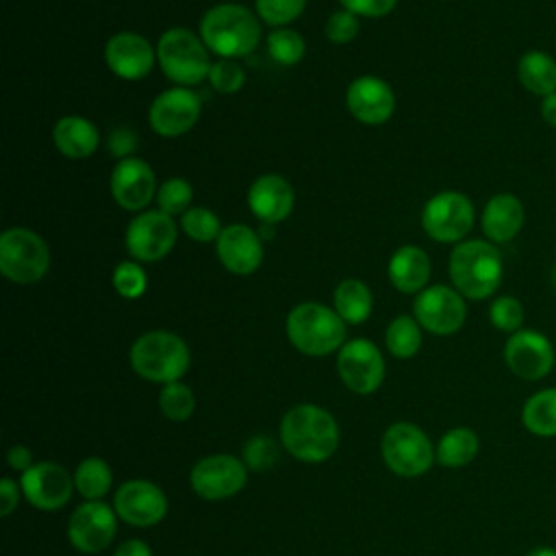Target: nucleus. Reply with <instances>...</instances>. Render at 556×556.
Here are the masks:
<instances>
[{
	"mask_svg": "<svg viewBox=\"0 0 556 556\" xmlns=\"http://www.w3.org/2000/svg\"><path fill=\"white\" fill-rule=\"evenodd\" d=\"M280 443L302 463H324L339 447V424L317 404H295L280 419Z\"/></svg>",
	"mask_w": 556,
	"mask_h": 556,
	"instance_id": "nucleus-1",
	"label": "nucleus"
},
{
	"mask_svg": "<svg viewBox=\"0 0 556 556\" xmlns=\"http://www.w3.org/2000/svg\"><path fill=\"white\" fill-rule=\"evenodd\" d=\"M200 39L222 59L250 54L261 41L258 17L243 4L224 2L208 9L200 22Z\"/></svg>",
	"mask_w": 556,
	"mask_h": 556,
	"instance_id": "nucleus-2",
	"label": "nucleus"
},
{
	"mask_svg": "<svg viewBox=\"0 0 556 556\" xmlns=\"http://www.w3.org/2000/svg\"><path fill=\"white\" fill-rule=\"evenodd\" d=\"M504 276V263L491 241H460L450 254V278L454 289L469 300L491 298Z\"/></svg>",
	"mask_w": 556,
	"mask_h": 556,
	"instance_id": "nucleus-3",
	"label": "nucleus"
},
{
	"mask_svg": "<svg viewBox=\"0 0 556 556\" xmlns=\"http://www.w3.org/2000/svg\"><path fill=\"white\" fill-rule=\"evenodd\" d=\"M191 365V352L187 343L167 330H150L135 339L130 345V367L132 371L159 384H169L180 380Z\"/></svg>",
	"mask_w": 556,
	"mask_h": 556,
	"instance_id": "nucleus-4",
	"label": "nucleus"
},
{
	"mask_svg": "<svg viewBox=\"0 0 556 556\" xmlns=\"http://www.w3.org/2000/svg\"><path fill=\"white\" fill-rule=\"evenodd\" d=\"M287 337L306 356H328L345 343V321L321 302H302L287 315Z\"/></svg>",
	"mask_w": 556,
	"mask_h": 556,
	"instance_id": "nucleus-5",
	"label": "nucleus"
},
{
	"mask_svg": "<svg viewBox=\"0 0 556 556\" xmlns=\"http://www.w3.org/2000/svg\"><path fill=\"white\" fill-rule=\"evenodd\" d=\"M156 61L163 74L178 87H191L208 78V48L187 28H169L156 43Z\"/></svg>",
	"mask_w": 556,
	"mask_h": 556,
	"instance_id": "nucleus-6",
	"label": "nucleus"
},
{
	"mask_svg": "<svg viewBox=\"0 0 556 556\" xmlns=\"http://www.w3.org/2000/svg\"><path fill=\"white\" fill-rule=\"evenodd\" d=\"M380 456L389 471L402 478L424 476L437 460L432 441L410 421H397L384 430L380 439Z\"/></svg>",
	"mask_w": 556,
	"mask_h": 556,
	"instance_id": "nucleus-7",
	"label": "nucleus"
},
{
	"mask_svg": "<svg viewBox=\"0 0 556 556\" xmlns=\"http://www.w3.org/2000/svg\"><path fill=\"white\" fill-rule=\"evenodd\" d=\"M50 269L48 243L28 228H9L0 235V271L17 285L39 282Z\"/></svg>",
	"mask_w": 556,
	"mask_h": 556,
	"instance_id": "nucleus-8",
	"label": "nucleus"
},
{
	"mask_svg": "<svg viewBox=\"0 0 556 556\" xmlns=\"http://www.w3.org/2000/svg\"><path fill=\"white\" fill-rule=\"evenodd\" d=\"M421 226L439 243L463 241L473 228V204L460 191H441L426 202Z\"/></svg>",
	"mask_w": 556,
	"mask_h": 556,
	"instance_id": "nucleus-9",
	"label": "nucleus"
},
{
	"mask_svg": "<svg viewBox=\"0 0 556 556\" xmlns=\"http://www.w3.org/2000/svg\"><path fill=\"white\" fill-rule=\"evenodd\" d=\"M248 467L232 454H211L200 458L189 473L193 493L206 502H219L243 491Z\"/></svg>",
	"mask_w": 556,
	"mask_h": 556,
	"instance_id": "nucleus-10",
	"label": "nucleus"
},
{
	"mask_svg": "<svg viewBox=\"0 0 556 556\" xmlns=\"http://www.w3.org/2000/svg\"><path fill=\"white\" fill-rule=\"evenodd\" d=\"M117 513L102 500H85L67 521V539L83 554H100L117 534Z\"/></svg>",
	"mask_w": 556,
	"mask_h": 556,
	"instance_id": "nucleus-11",
	"label": "nucleus"
},
{
	"mask_svg": "<svg viewBox=\"0 0 556 556\" xmlns=\"http://www.w3.org/2000/svg\"><path fill=\"white\" fill-rule=\"evenodd\" d=\"M337 371L352 393L369 395L384 380L382 352L369 339H350L337 354Z\"/></svg>",
	"mask_w": 556,
	"mask_h": 556,
	"instance_id": "nucleus-12",
	"label": "nucleus"
},
{
	"mask_svg": "<svg viewBox=\"0 0 556 556\" xmlns=\"http://www.w3.org/2000/svg\"><path fill=\"white\" fill-rule=\"evenodd\" d=\"M176 224L174 217L163 211L139 213L126 228V250L135 261L154 263L172 252L176 245Z\"/></svg>",
	"mask_w": 556,
	"mask_h": 556,
	"instance_id": "nucleus-13",
	"label": "nucleus"
},
{
	"mask_svg": "<svg viewBox=\"0 0 556 556\" xmlns=\"http://www.w3.org/2000/svg\"><path fill=\"white\" fill-rule=\"evenodd\" d=\"M413 313L424 330L445 337L463 328L467 306L456 289L445 285H432L417 293Z\"/></svg>",
	"mask_w": 556,
	"mask_h": 556,
	"instance_id": "nucleus-14",
	"label": "nucleus"
},
{
	"mask_svg": "<svg viewBox=\"0 0 556 556\" xmlns=\"http://www.w3.org/2000/svg\"><path fill=\"white\" fill-rule=\"evenodd\" d=\"M113 508L124 523L132 528H150L165 519L167 495L159 484L150 480L132 478L117 486L113 497Z\"/></svg>",
	"mask_w": 556,
	"mask_h": 556,
	"instance_id": "nucleus-15",
	"label": "nucleus"
},
{
	"mask_svg": "<svg viewBox=\"0 0 556 556\" xmlns=\"http://www.w3.org/2000/svg\"><path fill=\"white\" fill-rule=\"evenodd\" d=\"M20 489L30 506L52 513L70 502L76 486L74 476H70L63 465L54 460H39L22 473Z\"/></svg>",
	"mask_w": 556,
	"mask_h": 556,
	"instance_id": "nucleus-16",
	"label": "nucleus"
},
{
	"mask_svg": "<svg viewBox=\"0 0 556 556\" xmlns=\"http://www.w3.org/2000/svg\"><path fill=\"white\" fill-rule=\"evenodd\" d=\"M504 361L517 378L541 380L554 367V348L543 332L521 328L508 337L504 345Z\"/></svg>",
	"mask_w": 556,
	"mask_h": 556,
	"instance_id": "nucleus-17",
	"label": "nucleus"
},
{
	"mask_svg": "<svg viewBox=\"0 0 556 556\" xmlns=\"http://www.w3.org/2000/svg\"><path fill=\"white\" fill-rule=\"evenodd\" d=\"M202 111L200 98L187 87H172L159 93L148 111L150 126L161 137H180L193 128Z\"/></svg>",
	"mask_w": 556,
	"mask_h": 556,
	"instance_id": "nucleus-18",
	"label": "nucleus"
},
{
	"mask_svg": "<svg viewBox=\"0 0 556 556\" xmlns=\"http://www.w3.org/2000/svg\"><path fill=\"white\" fill-rule=\"evenodd\" d=\"M156 178L152 167L137 156L122 159L111 174L113 200L126 211L146 208L156 195Z\"/></svg>",
	"mask_w": 556,
	"mask_h": 556,
	"instance_id": "nucleus-19",
	"label": "nucleus"
},
{
	"mask_svg": "<svg viewBox=\"0 0 556 556\" xmlns=\"http://www.w3.org/2000/svg\"><path fill=\"white\" fill-rule=\"evenodd\" d=\"M104 61L109 70L124 80L146 78L156 61L152 43L137 33H117L104 46Z\"/></svg>",
	"mask_w": 556,
	"mask_h": 556,
	"instance_id": "nucleus-20",
	"label": "nucleus"
},
{
	"mask_svg": "<svg viewBox=\"0 0 556 556\" xmlns=\"http://www.w3.org/2000/svg\"><path fill=\"white\" fill-rule=\"evenodd\" d=\"M348 111L363 124H384L395 109V96L387 80L365 74L350 83L345 91Z\"/></svg>",
	"mask_w": 556,
	"mask_h": 556,
	"instance_id": "nucleus-21",
	"label": "nucleus"
},
{
	"mask_svg": "<svg viewBox=\"0 0 556 556\" xmlns=\"http://www.w3.org/2000/svg\"><path fill=\"white\" fill-rule=\"evenodd\" d=\"M215 250L219 263L237 276H250L263 263L261 237L245 224H230L222 228L215 239Z\"/></svg>",
	"mask_w": 556,
	"mask_h": 556,
	"instance_id": "nucleus-22",
	"label": "nucleus"
},
{
	"mask_svg": "<svg viewBox=\"0 0 556 556\" xmlns=\"http://www.w3.org/2000/svg\"><path fill=\"white\" fill-rule=\"evenodd\" d=\"M293 187L278 174L258 176L248 189V206L263 224H278L293 211Z\"/></svg>",
	"mask_w": 556,
	"mask_h": 556,
	"instance_id": "nucleus-23",
	"label": "nucleus"
},
{
	"mask_svg": "<svg viewBox=\"0 0 556 556\" xmlns=\"http://www.w3.org/2000/svg\"><path fill=\"white\" fill-rule=\"evenodd\" d=\"M526 211L517 195L495 193L482 208V232L491 243L515 239L523 226Z\"/></svg>",
	"mask_w": 556,
	"mask_h": 556,
	"instance_id": "nucleus-24",
	"label": "nucleus"
},
{
	"mask_svg": "<svg viewBox=\"0 0 556 556\" xmlns=\"http://www.w3.org/2000/svg\"><path fill=\"white\" fill-rule=\"evenodd\" d=\"M389 280L402 293H419L430 278V258L417 245H402L389 258Z\"/></svg>",
	"mask_w": 556,
	"mask_h": 556,
	"instance_id": "nucleus-25",
	"label": "nucleus"
},
{
	"mask_svg": "<svg viewBox=\"0 0 556 556\" xmlns=\"http://www.w3.org/2000/svg\"><path fill=\"white\" fill-rule=\"evenodd\" d=\"M56 150L67 159H87L100 146V132L87 117L65 115L52 128Z\"/></svg>",
	"mask_w": 556,
	"mask_h": 556,
	"instance_id": "nucleus-26",
	"label": "nucleus"
},
{
	"mask_svg": "<svg viewBox=\"0 0 556 556\" xmlns=\"http://www.w3.org/2000/svg\"><path fill=\"white\" fill-rule=\"evenodd\" d=\"M517 76L530 93L545 98L556 91V59L543 50H530L519 59Z\"/></svg>",
	"mask_w": 556,
	"mask_h": 556,
	"instance_id": "nucleus-27",
	"label": "nucleus"
},
{
	"mask_svg": "<svg viewBox=\"0 0 556 556\" xmlns=\"http://www.w3.org/2000/svg\"><path fill=\"white\" fill-rule=\"evenodd\" d=\"M334 311L345 324L358 326L371 315L374 298L369 287L363 280L356 278H345L337 285L334 289Z\"/></svg>",
	"mask_w": 556,
	"mask_h": 556,
	"instance_id": "nucleus-28",
	"label": "nucleus"
},
{
	"mask_svg": "<svg viewBox=\"0 0 556 556\" xmlns=\"http://www.w3.org/2000/svg\"><path fill=\"white\" fill-rule=\"evenodd\" d=\"M478 450H480L478 434L471 428L458 426V428L447 430L439 439L434 454H437L439 465L450 467V469H460L478 456Z\"/></svg>",
	"mask_w": 556,
	"mask_h": 556,
	"instance_id": "nucleus-29",
	"label": "nucleus"
},
{
	"mask_svg": "<svg viewBox=\"0 0 556 556\" xmlns=\"http://www.w3.org/2000/svg\"><path fill=\"white\" fill-rule=\"evenodd\" d=\"M521 424L534 437H556V387L541 389L526 400Z\"/></svg>",
	"mask_w": 556,
	"mask_h": 556,
	"instance_id": "nucleus-30",
	"label": "nucleus"
},
{
	"mask_svg": "<svg viewBox=\"0 0 556 556\" xmlns=\"http://www.w3.org/2000/svg\"><path fill=\"white\" fill-rule=\"evenodd\" d=\"M74 486L85 500H102L113 486V471L106 460L98 456L83 458L74 469Z\"/></svg>",
	"mask_w": 556,
	"mask_h": 556,
	"instance_id": "nucleus-31",
	"label": "nucleus"
},
{
	"mask_svg": "<svg viewBox=\"0 0 556 556\" xmlns=\"http://www.w3.org/2000/svg\"><path fill=\"white\" fill-rule=\"evenodd\" d=\"M384 345L395 358H413L421 348V326L410 315L391 319L384 332Z\"/></svg>",
	"mask_w": 556,
	"mask_h": 556,
	"instance_id": "nucleus-32",
	"label": "nucleus"
},
{
	"mask_svg": "<svg viewBox=\"0 0 556 556\" xmlns=\"http://www.w3.org/2000/svg\"><path fill=\"white\" fill-rule=\"evenodd\" d=\"M159 408L169 421H187L195 410V395L191 387L180 380L163 384L159 393Z\"/></svg>",
	"mask_w": 556,
	"mask_h": 556,
	"instance_id": "nucleus-33",
	"label": "nucleus"
},
{
	"mask_svg": "<svg viewBox=\"0 0 556 556\" xmlns=\"http://www.w3.org/2000/svg\"><path fill=\"white\" fill-rule=\"evenodd\" d=\"M267 52L280 65H295L302 61L306 46L298 30L293 28H274L267 37Z\"/></svg>",
	"mask_w": 556,
	"mask_h": 556,
	"instance_id": "nucleus-34",
	"label": "nucleus"
},
{
	"mask_svg": "<svg viewBox=\"0 0 556 556\" xmlns=\"http://www.w3.org/2000/svg\"><path fill=\"white\" fill-rule=\"evenodd\" d=\"M180 226L189 239L200 241V243L213 241L222 232L219 217L204 206H191L189 211H185L180 217Z\"/></svg>",
	"mask_w": 556,
	"mask_h": 556,
	"instance_id": "nucleus-35",
	"label": "nucleus"
},
{
	"mask_svg": "<svg viewBox=\"0 0 556 556\" xmlns=\"http://www.w3.org/2000/svg\"><path fill=\"white\" fill-rule=\"evenodd\" d=\"M241 460L248 471H269L278 460V443L267 434H254L243 443Z\"/></svg>",
	"mask_w": 556,
	"mask_h": 556,
	"instance_id": "nucleus-36",
	"label": "nucleus"
},
{
	"mask_svg": "<svg viewBox=\"0 0 556 556\" xmlns=\"http://www.w3.org/2000/svg\"><path fill=\"white\" fill-rule=\"evenodd\" d=\"M191 198H193V189L185 178H167L165 182H161V187L156 191L159 211H163L172 217L189 211Z\"/></svg>",
	"mask_w": 556,
	"mask_h": 556,
	"instance_id": "nucleus-37",
	"label": "nucleus"
},
{
	"mask_svg": "<svg viewBox=\"0 0 556 556\" xmlns=\"http://www.w3.org/2000/svg\"><path fill=\"white\" fill-rule=\"evenodd\" d=\"M523 317H526L523 306H521V302H519L517 298H513V295H500V298H495V300L491 302V306H489V319H491V324H493L497 330L508 332V334L521 330Z\"/></svg>",
	"mask_w": 556,
	"mask_h": 556,
	"instance_id": "nucleus-38",
	"label": "nucleus"
},
{
	"mask_svg": "<svg viewBox=\"0 0 556 556\" xmlns=\"http://www.w3.org/2000/svg\"><path fill=\"white\" fill-rule=\"evenodd\" d=\"M304 7H306V0H254L256 15L265 24L278 26V28L300 17Z\"/></svg>",
	"mask_w": 556,
	"mask_h": 556,
	"instance_id": "nucleus-39",
	"label": "nucleus"
},
{
	"mask_svg": "<svg viewBox=\"0 0 556 556\" xmlns=\"http://www.w3.org/2000/svg\"><path fill=\"white\" fill-rule=\"evenodd\" d=\"M113 287L117 295L126 300H137L146 293L148 276L135 261H122L113 271Z\"/></svg>",
	"mask_w": 556,
	"mask_h": 556,
	"instance_id": "nucleus-40",
	"label": "nucleus"
},
{
	"mask_svg": "<svg viewBox=\"0 0 556 556\" xmlns=\"http://www.w3.org/2000/svg\"><path fill=\"white\" fill-rule=\"evenodd\" d=\"M208 83L219 93H235L245 83V72L235 59H219L213 61L208 72Z\"/></svg>",
	"mask_w": 556,
	"mask_h": 556,
	"instance_id": "nucleus-41",
	"label": "nucleus"
},
{
	"mask_svg": "<svg viewBox=\"0 0 556 556\" xmlns=\"http://www.w3.org/2000/svg\"><path fill=\"white\" fill-rule=\"evenodd\" d=\"M358 35V15H354L348 9L334 11L326 22V37L328 41L341 46L352 41Z\"/></svg>",
	"mask_w": 556,
	"mask_h": 556,
	"instance_id": "nucleus-42",
	"label": "nucleus"
},
{
	"mask_svg": "<svg viewBox=\"0 0 556 556\" xmlns=\"http://www.w3.org/2000/svg\"><path fill=\"white\" fill-rule=\"evenodd\" d=\"M343 9L352 11L354 15H365V17H382L393 11L397 0H339Z\"/></svg>",
	"mask_w": 556,
	"mask_h": 556,
	"instance_id": "nucleus-43",
	"label": "nucleus"
},
{
	"mask_svg": "<svg viewBox=\"0 0 556 556\" xmlns=\"http://www.w3.org/2000/svg\"><path fill=\"white\" fill-rule=\"evenodd\" d=\"M135 146H137V137H135V132L132 130H128V128H115L111 135H109V148H111V152L115 154V156H124V159H128V154L135 150Z\"/></svg>",
	"mask_w": 556,
	"mask_h": 556,
	"instance_id": "nucleus-44",
	"label": "nucleus"
},
{
	"mask_svg": "<svg viewBox=\"0 0 556 556\" xmlns=\"http://www.w3.org/2000/svg\"><path fill=\"white\" fill-rule=\"evenodd\" d=\"M20 493H22V489L17 486L15 480H11V478L0 480V515L2 517H9L11 513L17 510Z\"/></svg>",
	"mask_w": 556,
	"mask_h": 556,
	"instance_id": "nucleus-45",
	"label": "nucleus"
},
{
	"mask_svg": "<svg viewBox=\"0 0 556 556\" xmlns=\"http://www.w3.org/2000/svg\"><path fill=\"white\" fill-rule=\"evenodd\" d=\"M7 463L11 469L24 473L26 469H30L35 463H33V452L26 447V445H11L9 452H7Z\"/></svg>",
	"mask_w": 556,
	"mask_h": 556,
	"instance_id": "nucleus-46",
	"label": "nucleus"
},
{
	"mask_svg": "<svg viewBox=\"0 0 556 556\" xmlns=\"http://www.w3.org/2000/svg\"><path fill=\"white\" fill-rule=\"evenodd\" d=\"M113 556H152V549L141 539H128L115 549Z\"/></svg>",
	"mask_w": 556,
	"mask_h": 556,
	"instance_id": "nucleus-47",
	"label": "nucleus"
},
{
	"mask_svg": "<svg viewBox=\"0 0 556 556\" xmlns=\"http://www.w3.org/2000/svg\"><path fill=\"white\" fill-rule=\"evenodd\" d=\"M541 117L545 124L556 128V91L541 98Z\"/></svg>",
	"mask_w": 556,
	"mask_h": 556,
	"instance_id": "nucleus-48",
	"label": "nucleus"
},
{
	"mask_svg": "<svg viewBox=\"0 0 556 556\" xmlns=\"http://www.w3.org/2000/svg\"><path fill=\"white\" fill-rule=\"evenodd\" d=\"M528 556H556V549L554 547H536Z\"/></svg>",
	"mask_w": 556,
	"mask_h": 556,
	"instance_id": "nucleus-49",
	"label": "nucleus"
},
{
	"mask_svg": "<svg viewBox=\"0 0 556 556\" xmlns=\"http://www.w3.org/2000/svg\"><path fill=\"white\" fill-rule=\"evenodd\" d=\"M552 280H554V289H556V267H554V274H552Z\"/></svg>",
	"mask_w": 556,
	"mask_h": 556,
	"instance_id": "nucleus-50",
	"label": "nucleus"
}]
</instances>
